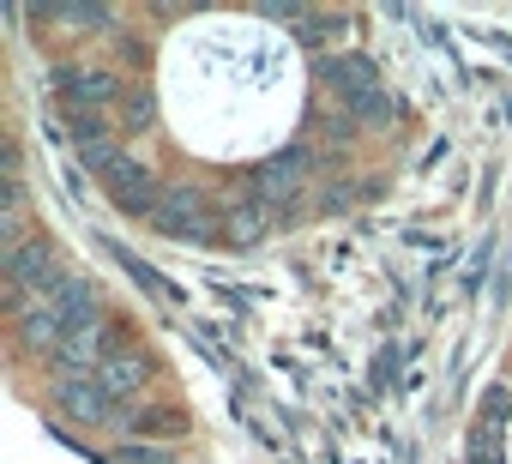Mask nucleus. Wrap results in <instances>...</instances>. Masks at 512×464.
Masks as SVG:
<instances>
[{
  "label": "nucleus",
  "instance_id": "f257e3e1",
  "mask_svg": "<svg viewBox=\"0 0 512 464\" xmlns=\"http://www.w3.org/2000/svg\"><path fill=\"white\" fill-rule=\"evenodd\" d=\"M61 278H67V260H61V248H55L49 229H37L25 248L7 254V308H13V320L49 308V296L61 290Z\"/></svg>",
  "mask_w": 512,
  "mask_h": 464
},
{
  "label": "nucleus",
  "instance_id": "f03ea898",
  "mask_svg": "<svg viewBox=\"0 0 512 464\" xmlns=\"http://www.w3.org/2000/svg\"><path fill=\"white\" fill-rule=\"evenodd\" d=\"M151 229L169 242H223V217L199 187H163V199L151 211Z\"/></svg>",
  "mask_w": 512,
  "mask_h": 464
},
{
  "label": "nucleus",
  "instance_id": "7ed1b4c3",
  "mask_svg": "<svg viewBox=\"0 0 512 464\" xmlns=\"http://www.w3.org/2000/svg\"><path fill=\"white\" fill-rule=\"evenodd\" d=\"M308 175H314V145L302 139V145H284V151H272L260 169H253V199H260L266 211H284L290 217V205L308 193Z\"/></svg>",
  "mask_w": 512,
  "mask_h": 464
},
{
  "label": "nucleus",
  "instance_id": "20e7f679",
  "mask_svg": "<svg viewBox=\"0 0 512 464\" xmlns=\"http://www.w3.org/2000/svg\"><path fill=\"white\" fill-rule=\"evenodd\" d=\"M55 91H61V109H67V115H103V109H115V103L127 97L121 79H115L109 67H97V61L55 67Z\"/></svg>",
  "mask_w": 512,
  "mask_h": 464
},
{
  "label": "nucleus",
  "instance_id": "39448f33",
  "mask_svg": "<svg viewBox=\"0 0 512 464\" xmlns=\"http://www.w3.org/2000/svg\"><path fill=\"white\" fill-rule=\"evenodd\" d=\"M49 404H55L67 422H79V428H109V422H121V404L103 392L97 374H55V380H49Z\"/></svg>",
  "mask_w": 512,
  "mask_h": 464
},
{
  "label": "nucleus",
  "instance_id": "423d86ee",
  "mask_svg": "<svg viewBox=\"0 0 512 464\" xmlns=\"http://www.w3.org/2000/svg\"><path fill=\"white\" fill-rule=\"evenodd\" d=\"M115 350H127V320H97V326H79L67 332V344L55 350V374H97Z\"/></svg>",
  "mask_w": 512,
  "mask_h": 464
},
{
  "label": "nucleus",
  "instance_id": "0eeeda50",
  "mask_svg": "<svg viewBox=\"0 0 512 464\" xmlns=\"http://www.w3.org/2000/svg\"><path fill=\"white\" fill-rule=\"evenodd\" d=\"M97 187H103V193H109L127 217H151V211H157V199H163L157 169H151V163H139V157H121V163H115Z\"/></svg>",
  "mask_w": 512,
  "mask_h": 464
},
{
  "label": "nucleus",
  "instance_id": "6e6552de",
  "mask_svg": "<svg viewBox=\"0 0 512 464\" xmlns=\"http://www.w3.org/2000/svg\"><path fill=\"white\" fill-rule=\"evenodd\" d=\"M49 314H55L67 332H79V326H97V320H109V296H103V284H97V278H85V272H67V278H61V290L49 296Z\"/></svg>",
  "mask_w": 512,
  "mask_h": 464
},
{
  "label": "nucleus",
  "instance_id": "1a4fd4ad",
  "mask_svg": "<svg viewBox=\"0 0 512 464\" xmlns=\"http://www.w3.org/2000/svg\"><path fill=\"white\" fill-rule=\"evenodd\" d=\"M320 79L338 91V109H350V103H362L368 91H380V85H386V79L374 73V61H368V55H356V49L326 55V61H320Z\"/></svg>",
  "mask_w": 512,
  "mask_h": 464
},
{
  "label": "nucleus",
  "instance_id": "9d476101",
  "mask_svg": "<svg viewBox=\"0 0 512 464\" xmlns=\"http://www.w3.org/2000/svg\"><path fill=\"white\" fill-rule=\"evenodd\" d=\"M97 380H103V392L127 410V404H139L145 386H151V356H145L139 344H127V350H115V356L97 368Z\"/></svg>",
  "mask_w": 512,
  "mask_h": 464
},
{
  "label": "nucleus",
  "instance_id": "9b49d317",
  "mask_svg": "<svg viewBox=\"0 0 512 464\" xmlns=\"http://www.w3.org/2000/svg\"><path fill=\"white\" fill-rule=\"evenodd\" d=\"M217 217H223V242H229V248H253V242L272 229V211L253 199V193H235L229 205H217Z\"/></svg>",
  "mask_w": 512,
  "mask_h": 464
},
{
  "label": "nucleus",
  "instance_id": "f8f14e48",
  "mask_svg": "<svg viewBox=\"0 0 512 464\" xmlns=\"http://www.w3.org/2000/svg\"><path fill=\"white\" fill-rule=\"evenodd\" d=\"M13 332H19V356H43V362H55V350L67 344V326H61L49 308H37V314L13 320Z\"/></svg>",
  "mask_w": 512,
  "mask_h": 464
},
{
  "label": "nucleus",
  "instance_id": "ddd939ff",
  "mask_svg": "<svg viewBox=\"0 0 512 464\" xmlns=\"http://www.w3.org/2000/svg\"><path fill=\"white\" fill-rule=\"evenodd\" d=\"M506 422H512V386H506V380H494V386H488V398H482V410H476V428L506 434Z\"/></svg>",
  "mask_w": 512,
  "mask_h": 464
},
{
  "label": "nucleus",
  "instance_id": "4468645a",
  "mask_svg": "<svg viewBox=\"0 0 512 464\" xmlns=\"http://www.w3.org/2000/svg\"><path fill=\"white\" fill-rule=\"evenodd\" d=\"M151 121H157V97H151L145 85H133V91L121 97V127H127V133H145Z\"/></svg>",
  "mask_w": 512,
  "mask_h": 464
},
{
  "label": "nucleus",
  "instance_id": "2eb2a0df",
  "mask_svg": "<svg viewBox=\"0 0 512 464\" xmlns=\"http://www.w3.org/2000/svg\"><path fill=\"white\" fill-rule=\"evenodd\" d=\"M49 19H55V25H79V31H103V25H109L103 7H49Z\"/></svg>",
  "mask_w": 512,
  "mask_h": 464
},
{
  "label": "nucleus",
  "instance_id": "dca6fc26",
  "mask_svg": "<svg viewBox=\"0 0 512 464\" xmlns=\"http://www.w3.org/2000/svg\"><path fill=\"white\" fill-rule=\"evenodd\" d=\"M109 464H175L163 446H139V440H121L115 452H109Z\"/></svg>",
  "mask_w": 512,
  "mask_h": 464
}]
</instances>
